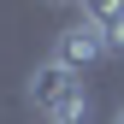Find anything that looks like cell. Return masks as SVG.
<instances>
[{"mask_svg":"<svg viewBox=\"0 0 124 124\" xmlns=\"http://www.w3.org/2000/svg\"><path fill=\"white\" fill-rule=\"evenodd\" d=\"M53 59H59L65 71L83 77L89 65H101V59H112V53H106V36H101L95 24H89V18H77V24H65V30L53 36Z\"/></svg>","mask_w":124,"mask_h":124,"instance_id":"obj_1","label":"cell"},{"mask_svg":"<svg viewBox=\"0 0 124 124\" xmlns=\"http://www.w3.org/2000/svg\"><path fill=\"white\" fill-rule=\"evenodd\" d=\"M77 89H83V83H77V71H65L59 59H41V65L30 71V101H36L47 118H53L59 106H65V101L77 95Z\"/></svg>","mask_w":124,"mask_h":124,"instance_id":"obj_2","label":"cell"},{"mask_svg":"<svg viewBox=\"0 0 124 124\" xmlns=\"http://www.w3.org/2000/svg\"><path fill=\"white\" fill-rule=\"evenodd\" d=\"M83 18L106 36V53H124V6H83Z\"/></svg>","mask_w":124,"mask_h":124,"instance_id":"obj_3","label":"cell"},{"mask_svg":"<svg viewBox=\"0 0 124 124\" xmlns=\"http://www.w3.org/2000/svg\"><path fill=\"white\" fill-rule=\"evenodd\" d=\"M112 124H124V106H118V112H112Z\"/></svg>","mask_w":124,"mask_h":124,"instance_id":"obj_4","label":"cell"}]
</instances>
